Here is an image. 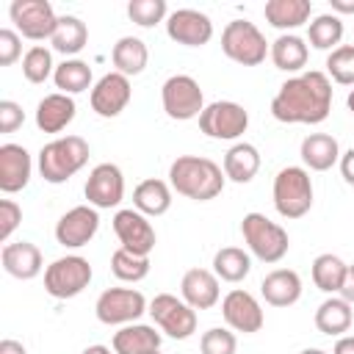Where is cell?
Instances as JSON below:
<instances>
[{
  "label": "cell",
  "instance_id": "cell-32",
  "mask_svg": "<svg viewBox=\"0 0 354 354\" xmlns=\"http://www.w3.org/2000/svg\"><path fill=\"white\" fill-rule=\"evenodd\" d=\"M88 41V28L83 19L72 17V14H64L58 17V25H55V33L50 36V44L55 53L61 55H77Z\"/></svg>",
  "mask_w": 354,
  "mask_h": 354
},
{
  "label": "cell",
  "instance_id": "cell-15",
  "mask_svg": "<svg viewBox=\"0 0 354 354\" xmlns=\"http://www.w3.org/2000/svg\"><path fill=\"white\" fill-rule=\"evenodd\" d=\"M221 318L227 321V326L232 332H243V335H254L263 329V307L260 301L249 293V290H230L221 299Z\"/></svg>",
  "mask_w": 354,
  "mask_h": 354
},
{
  "label": "cell",
  "instance_id": "cell-43",
  "mask_svg": "<svg viewBox=\"0 0 354 354\" xmlns=\"http://www.w3.org/2000/svg\"><path fill=\"white\" fill-rule=\"evenodd\" d=\"M22 55V39L17 30L3 28L0 30V66H11Z\"/></svg>",
  "mask_w": 354,
  "mask_h": 354
},
{
  "label": "cell",
  "instance_id": "cell-52",
  "mask_svg": "<svg viewBox=\"0 0 354 354\" xmlns=\"http://www.w3.org/2000/svg\"><path fill=\"white\" fill-rule=\"evenodd\" d=\"M299 354H326L324 348H304V351H299Z\"/></svg>",
  "mask_w": 354,
  "mask_h": 354
},
{
  "label": "cell",
  "instance_id": "cell-48",
  "mask_svg": "<svg viewBox=\"0 0 354 354\" xmlns=\"http://www.w3.org/2000/svg\"><path fill=\"white\" fill-rule=\"evenodd\" d=\"M0 354H28V351H25V346L19 340L6 337V340H0Z\"/></svg>",
  "mask_w": 354,
  "mask_h": 354
},
{
  "label": "cell",
  "instance_id": "cell-12",
  "mask_svg": "<svg viewBox=\"0 0 354 354\" xmlns=\"http://www.w3.org/2000/svg\"><path fill=\"white\" fill-rule=\"evenodd\" d=\"M8 17L17 25V30L30 41L50 39L58 25V17L47 0H14Z\"/></svg>",
  "mask_w": 354,
  "mask_h": 354
},
{
  "label": "cell",
  "instance_id": "cell-37",
  "mask_svg": "<svg viewBox=\"0 0 354 354\" xmlns=\"http://www.w3.org/2000/svg\"><path fill=\"white\" fill-rule=\"evenodd\" d=\"M111 271H113V277L122 279V282H141V279L149 274V257L133 254V252H127V249L119 246V249L111 254Z\"/></svg>",
  "mask_w": 354,
  "mask_h": 354
},
{
  "label": "cell",
  "instance_id": "cell-44",
  "mask_svg": "<svg viewBox=\"0 0 354 354\" xmlns=\"http://www.w3.org/2000/svg\"><path fill=\"white\" fill-rule=\"evenodd\" d=\"M22 122H25L22 105H17L14 100H0V133H14L17 127H22Z\"/></svg>",
  "mask_w": 354,
  "mask_h": 354
},
{
  "label": "cell",
  "instance_id": "cell-3",
  "mask_svg": "<svg viewBox=\"0 0 354 354\" xmlns=\"http://www.w3.org/2000/svg\"><path fill=\"white\" fill-rule=\"evenodd\" d=\"M88 141L80 136H61L39 149V174L44 183L61 185L88 163Z\"/></svg>",
  "mask_w": 354,
  "mask_h": 354
},
{
  "label": "cell",
  "instance_id": "cell-17",
  "mask_svg": "<svg viewBox=\"0 0 354 354\" xmlns=\"http://www.w3.org/2000/svg\"><path fill=\"white\" fill-rule=\"evenodd\" d=\"M100 230V213L91 205H77L66 210L58 224H55V241L66 249H80L86 246Z\"/></svg>",
  "mask_w": 354,
  "mask_h": 354
},
{
  "label": "cell",
  "instance_id": "cell-34",
  "mask_svg": "<svg viewBox=\"0 0 354 354\" xmlns=\"http://www.w3.org/2000/svg\"><path fill=\"white\" fill-rule=\"evenodd\" d=\"M252 271V257L238 246H224L213 254V274L224 282H243Z\"/></svg>",
  "mask_w": 354,
  "mask_h": 354
},
{
  "label": "cell",
  "instance_id": "cell-18",
  "mask_svg": "<svg viewBox=\"0 0 354 354\" xmlns=\"http://www.w3.org/2000/svg\"><path fill=\"white\" fill-rule=\"evenodd\" d=\"M130 97H133L130 77H124V75H119V72H108V75H102V77L94 83L88 100H91V111H94L97 116L113 119V116H119V113L127 108Z\"/></svg>",
  "mask_w": 354,
  "mask_h": 354
},
{
  "label": "cell",
  "instance_id": "cell-11",
  "mask_svg": "<svg viewBox=\"0 0 354 354\" xmlns=\"http://www.w3.org/2000/svg\"><path fill=\"white\" fill-rule=\"evenodd\" d=\"M147 313L152 315L155 326L160 332H166L169 337H174V340H185L196 332V310L188 307L183 299H177L171 293H158L149 301Z\"/></svg>",
  "mask_w": 354,
  "mask_h": 354
},
{
  "label": "cell",
  "instance_id": "cell-40",
  "mask_svg": "<svg viewBox=\"0 0 354 354\" xmlns=\"http://www.w3.org/2000/svg\"><path fill=\"white\" fill-rule=\"evenodd\" d=\"M166 0H130L127 3V17L141 25V28H155L158 22L166 19Z\"/></svg>",
  "mask_w": 354,
  "mask_h": 354
},
{
  "label": "cell",
  "instance_id": "cell-13",
  "mask_svg": "<svg viewBox=\"0 0 354 354\" xmlns=\"http://www.w3.org/2000/svg\"><path fill=\"white\" fill-rule=\"evenodd\" d=\"M86 199L91 207L97 210H111L124 199V174L116 163H97L88 171L86 188H83Z\"/></svg>",
  "mask_w": 354,
  "mask_h": 354
},
{
  "label": "cell",
  "instance_id": "cell-5",
  "mask_svg": "<svg viewBox=\"0 0 354 354\" xmlns=\"http://www.w3.org/2000/svg\"><path fill=\"white\" fill-rule=\"evenodd\" d=\"M241 235L260 263H279L290 249L288 232L263 213H246L241 218Z\"/></svg>",
  "mask_w": 354,
  "mask_h": 354
},
{
  "label": "cell",
  "instance_id": "cell-50",
  "mask_svg": "<svg viewBox=\"0 0 354 354\" xmlns=\"http://www.w3.org/2000/svg\"><path fill=\"white\" fill-rule=\"evenodd\" d=\"M83 354H116L113 348H108V346H88V348H83Z\"/></svg>",
  "mask_w": 354,
  "mask_h": 354
},
{
  "label": "cell",
  "instance_id": "cell-46",
  "mask_svg": "<svg viewBox=\"0 0 354 354\" xmlns=\"http://www.w3.org/2000/svg\"><path fill=\"white\" fill-rule=\"evenodd\" d=\"M340 296L354 307V266H348L346 271V279H343V288H340Z\"/></svg>",
  "mask_w": 354,
  "mask_h": 354
},
{
  "label": "cell",
  "instance_id": "cell-29",
  "mask_svg": "<svg viewBox=\"0 0 354 354\" xmlns=\"http://www.w3.org/2000/svg\"><path fill=\"white\" fill-rule=\"evenodd\" d=\"M111 61H113L119 75L133 77V75H141L147 69L149 50H147V44L138 36H122L113 44V50H111Z\"/></svg>",
  "mask_w": 354,
  "mask_h": 354
},
{
  "label": "cell",
  "instance_id": "cell-1",
  "mask_svg": "<svg viewBox=\"0 0 354 354\" xmlns=\"http://www.w3.org/2000/svg\"><path fill=\"white\" fill-rule=\"evenodd\" d=\"M332 111V80L310 69L288 77L271 100V116L285 124H321Z\"/></svg>",
  "mask_w": 354,
  "mask_h": 354
},
{
  "label": "cell",
  "instance_id": "cell-14",
  "mask_svg": "<svg viewBox=\"0 0 354 354\" xmlns=\"http://www.w3.org/2000/svg\"><path fill=\"white\" fill-rule=\"evenodd\" d=\"M113 232H116L122 249H127L133 254H144V257H149V252L155 249V241H158L155 227L136 207L116 210V216H113Z\"/></svg>",
  "mask_w": 354,
  "mask_h": 354
},
{
  "label": "cell",
  "instance_id": "cell-19",
  "mask_svg": "<svg viewBox=\"0 0 354 354\" xmlns=\"http://www.w3.org/2000/svg\"><path fill=\"white\" fill-rule=\"evenodd\" d=\"M33 171L30 152L22 144H3L0 147V191L17 194L28 185Z\"/></svg>",
  "mask_w": 354,
  "mask_h": 354
},
{
  "label": "cell",
  "instance_id": "cell-31",
  "mask_svg": "<svg viewBox=\"0 0 354 354\" xmlns=\"http://www.w3.org/2000/svg\"><path fill=\"white\" fill-rule=\"evenodd\" d=\"M133 207L144 216H163L169 207H171V188L169 183L158 180V177H149V180H141L133 191Z\"/></svg>",
  "mask_w": 354,
  "mask_h": 354
},
{
  "label": "cell",
  "instance_id": "cell-8",
  "mask_svg": "<svg viewBox=\"0 0 354 354\" xmlns=\"http://www.w3.org/2000/svg\"><path fill=\"white\" fill-rule=\"evenodd\" d=\"M147 310H149L147 307V299L136 288H108V290L100 293V299L94 304L97 321L105 324V326H127V324H136Z\"/></svg>",
  "mask_w": 354,
  "mask_h": 354
},
{
  "label": "cell",
  "instance_id": "cell-36",
  "mask_svg": "<svg viewBox=\"0 0 354 354\" xmlns=\"http://www.w3.org/2000/svg\"><path fill=\"white\" fill-rule=\"evenodd\" d=\"M343 39V19L337 14H318L307 28V41L315 50H337Z\"/></svg>",
  "mask_w": 354,
  "mask_h": 354
},
{
  "label": "cell",
  "instance_id": "cell-16",
  "mask_svg": "<svg viewBox=\"0 0 354 354\" xmlns=\"http://www.w3.org/2000/svg\"><path fill=\"white\" fill-rule=\"evenodd\" d=\"M166 33L171 41L185 47H205L213 39V22L196 8H177L166 17Z\"/></svg>",
  "mask_w": 354,
  "mask_h": 354
},
{
  "label": "cell",
  "instance_id": "cell-2",
  "mask_svg": "<svg viewBox=\"0 0 354 354\" xmlns=\"http://www.w3.org/2000/svg\"><path fill=\"white\" fill-rule=\"evenodd\" d=\"M224 169L202 155H180L169 166V185L194 202H210L224 191Z\"/></svg>",
  "mask_w": 354,
  "mask_h": 354
},
{
  "label": "cell",
  "instance_id": "cell-25",
  "mask_svg": "<svg viewBox=\"0 0 354 354\" xmlns=\"http://www.w3.org/2000/svg\"><path fill=\"white\" fill-rule=\"evenodd\" d=\"M313 14L310 0H268L263 8V17L277 30H296L301 28Z\"/></svg>",
  "mask_w": 354,
  "mask_h": 354
},
{
  "label": "cell",
  "instance_id": "cell-53",
  "mask_svg": "<svg viewBox=\"0 0 354 354\" xmlns=\"http://www.w3.org/2000/svg\"><path fill=\"white\" fill-rule=\"evenodd\" d=\"M152 354H160V348H158V351H152Z\"/></svg>",
  "mask_w": 354,
  "mask_h": 354
},
{
  "label": "cell",
  "instance_id": "cell-30",
  "mask_svg": "<svg viewBox=\"0 0 354 354\" xmlns=\"http://www.w3.org/2000/svg\"><path fill=\"white\" fill-rule=\"evenodd\" d=\"M268 55H271V61H274L277 69H282V72H301L304 64H307L310 50H307V41H304L301 36H296V33H282V36H277V39L271 41Z\"/></svg>",
  "mask_w": 354,
  "mask_h": 354
},
{
  "label": "cell",
  "instance_id": "cell-24",
  "mask_svg": "<svg viewBox=\"0 0 354 354\" xmlns=\"http://www.w3.org/2000/svg\"><path fill=\"white\" fill-rule=\"evenodd\" d=\"M160 332L149 324H127L119 332H113L111 348L116 354H152L160 348Z\"/></svg>",
  "mask_w": 354,
  "mask_h": 354
},
{
  "label": "cell",
  "instance_id": "cell-38",
  "mask_svg": "<svg viewBox=\"0 0 354 354\" xmlns=\"http://www.w3.org/2000/svg\"><path fill=\"white\" fill-rule=\"evenodd\" d=\"M22 75L28 83H44L50 75H55V64H53V53L41 44H33L25 55H22Z\"/></svg>",
  "mask_w": 354,
  "mask_h": 354
},
{
  "label": "cell",
  "instance_id": "cell-7",
  "mask_svg": "<svg viewBox=\"0 0 354 354\" xmlns=\"http://www.w3.org/2000/svg\"><path fill=\"white\" fill-rule=\"evenodd\" d=\"M91 263L80 254H66L44 268V290L53 299H75L91 282Z\"/></svg>",
  "mask_w": 354,
  "mask_h": 354
},
{
  "label": "cell",
  "instance_id": "cell-26",
  "mask_svg": "<svg viewBox=\"0 0 354 354\" xmlns=\"http://www.w3.org/2000/svg\"><path fill=\"white\" fill-rule=\"evenodd\" d=\"M351 321H354V310L343 296H329L315 310V329L321 335H329V337L332 335L343 337V332L351 329Z\"/></svg>",
  "mask_w": 354,
  "mask_h": 354
},
{
  "label": "cell",
  "instance_id": "cell-45",
  "mask_svg": "<svg viewBox=\"0 0 354 354\" xmlns=\"http://www.w3.org/2000/svg\"><path fill=\"white\" fill-rule=\"evenodd\" d=\"M340 174H343V180L348 183V185H354V147L351 149H346L343 155H340Z\"/></svg>",
  "mask_w": 354,
  "mask_h": 354
},
{
  "label": "cell",
  "instance_id": "cell-47",
  "mask_svg": "<svg viewBox=\"0 0 354 354\" xmlns=\"http://www.w3.org/2000/svg\"><path fill=\"white\" fill-rule=\"evenodd\" d=\"M332 354H354V335H343V337H337Z\"/></svg>",
  "mask_w": 354,
  "mask_h": 354
},
{
  "label": "cell",
  "instance_id": "cell-42",
  "mask_svg": "<svg viewBox=\"0 0 354 354\" xmlns=\"http://www.w3.org/2000/svg\"><path fill=\"white\" fill-rule=\"evenodd\" d=\"M22 221V207L14 199H0V241H8Z\"/></svg>",
  "mask_w": 354,
  "mask_h": 354
},
{
  "label": "cell",
  "instance_id": "cell-10",
  "mask_svg": "<svg viewBox=\"0 0 354 354\" xmlns=\"http://www.w3.org/2000/svg\"><path fill=\"white\" fill-rule=\"evenodd\" d=\"M160 102L169 119L188 122L205 111V94L191 75H171L160 86Z\"/></svg>",
  "mask_w": 354,
  "mask_h": 354
},
{
  "label": "cell",
  "instance_id": "cell-6",
  "mask_svg": "<svg viewBox=\"0 0 354 354\" xmlns=\"http://www.w3.org/2000/svg\"><path fill=\"white\" fill-rule=\"evenodd\" d=\"M221 50L230 61H235L241 66H257L266 61L271 44L266 41V36L260 33V28L254 22L232 19L221 30Z\"/></svg>",
  "mask_w": 354,
  "mask_h": 354
},
{
  "label": "cell",
  "instance_id": "cell-9",
  "mask_svg": "<svg viewBox=\"0 0 354 354\" xmlns=\"http://www.w3.org/2000/svg\"><path fill=\"white\" fill-rule=\"evenodd\" d=\"M249 127V111L232 100H216L199 113V130L216 141H235Z\"/></svg>",
  "mask_w": 354,
  "mask_h": 354
},
{
  "label": "cell",
  "instance_id": "cell-21",
  "mask_svg": "<svg viewBox=\"0 0 354 354\" xmlns=\"http://www.w3.org/2000/svg\"><path fill=\"white\" fill-rule=\"evenodd\" d=\"M260 293L271 307H290L301 299V277L293 268H274L263 277Z\"/></svg>",
  "mask_w": 354,
  "mask_h": 354
},
{
  "label": "cell",
  "instance_id": "cell-39",
  "mask_svg": "<svg viewBox=\"0 0 354 354\" xmlns=\"http://www.w3.org/2000/svg\"><path fill=\"white\" fill-rule=\"evenodd\" d=\"M326 75L340 86H354V44H340L326 55Z\"/></svg>",
  "mask_w": 354,
  "mask_h": 354
},
{
  "label": "cell",
  "instance_id": "cell-4",
  "mask_svg": "<svg viewBox=\"0 0 354 354\" xmlns=\"http://www.w3.org/2000/svg\"><path fill=\"white\" fill-rule=\"evenodd\" d=\"M274 207L282 218H301L313 207V180L304 166H285L274 177Z\"/></svg>",
  "mask_w": 354,
  "mask_h": 354
},
{
  "label": "cell",
  "instance_id": "cell-27",
  "mask_svg": "<svg viewBox=\"0 0 354 354\" xmlns=\"http://www.w3.org/2000/svg\"><path fill=\"white\" fill-rule=\"evenodd\" d=\"M260 171V152L254 144L238 141L224 152V174L232 183H252L254 174Z\"/></svg>",
  "mask_w": 354,
  "mask_h": 354
},
{
  "label": "cell",
  "instance_id": "cell-33",
  "mask_svg": "<svg viewBox=\"0 0 354 354\" xmlns=\"http://www.w3.org/2000/svg\"><path fill=\"white\" fill-rule=\"evenodd\" d=\"M53 83L61 94H80L86 88H94L91 86V66L80 58H64L58 66H55V75H53Z\"/></svg>",
  "mask_w": 354,
  "mask_h": 354
},
{
  "label": "cell",
  "instance_id": "cell-28",
  "mask_svg": "<svg viewBox=\"0 0 354 354\" xmlns=\"http://www.w3.org/2000/svg\"><path fill=\"white\" fill-rule=\"evenodd\" d=\"M301 160L313 171H326L340 160V147L337 138L329 133H310L301 141Z\"/></svg>",
  "mask_w": 354,
  "mask_h": 354
},
{
  "label": "cell",
  "instance_id": "cell-20",
  "mask_svg": "<svg viewBox=\"0 0 354 354\" xmlns=\"http://www.w3.org/2000/svg\"><path fill=\"white\" fill-rule=\"evenodd\" d=\"M180 293H183V301L188 307H194V310H210L221 299L218 277L213 271H207V268H188L183 274Z\"/></svg>",
  "mask_w": 354,
  "mask_h": 354
},
{
  "label": "cell",
  "instance_id": "cell-49",
  "mask_svg": "<svg viewBox=\"0 0 354 354\" xmlns=\"http://www.w3.org/2000/svg\"><path fill=\"white\" fill-rule=\"evenodd\" d=\"M332 6V14H354V0H329Z\"/></svg>",
  "mask_w": 354,
  "mask_h": 354
},
{
  "label": "cell",
  "instance_id": "cell-41",
  "mask_svg": "<svg viewBox=\"0 0 354 354\" xmlns=\"http://www.w3.org/2000/svg\"><path fill=\"white\" fill-rule=\"evenodd\" d=\"M235 348H238V340H235V335H232L230 329H224V326L207 329V332L202 335V340H199V351H202V354H235Z\"/></svg>",
  "mask_w": 354,
  "mask_h": 354
},
{
  "label": "cell",
  "instance_id": "cell-22",
  "mask_svg": "<svg viewBox=\"0 0 354 354\" xmlns=\"http://www.w3.org/2000/svg\"><path fill=\"white\" fill-rule=\"evenodd\" d=\"M75 113H77V105L69 94H61V91L47 94L36 105V127L41 133H61L64 127L72 124Z\"/></svg>",
  "mask_w": 354,
  "mask_h": 354
},
{
  "label": "cell",
  "instance_id": "cell-51",
  "mask_svg": "<svg viewBox=\"0 0 354 354\" xmlns=\"http://www.w3.org/2000/svg\"><path fill=\"white\" fill-rule=\"evenodd\" d=\"M346 105H348V111H351V113H354V88H351V91H348V97H346Z\"/></svg>",
  "mask_w": 354,
  "mask_h": 354
},
{
  "label": "cell",
  "instance_id": "cell-35",
  "mask_svg": "<svg viewBox=\"0 0 354 354\" xmlns=\"http://www.w3.org/2000/svg\"><path fill=\"white\" fill-rule=\"evenodd\" d=\"M346 271H348V266H346L337 254H332V252L318 254V257L313 260V282H315V288L324 290V293H332V296L340 293L343 279H346Z\"/></svg>",
  "mask_w": 354,
  "mask_h": 354
},
{
  "label": "cell",
  "instance_id": "cell-23",
  "mask_svg": "<svg viewBox=\"0 0 354 354\" xmlns=\"http://www.w3.org/2000/svg\"><path fill=\"white\" fill-rule=\"evenodd\" d=\"M0 263H3L6 274H11L14 279H33L41 274V252L30 241L6 243L0 252Z\"/></svg>",
  "mask_w": 354,
  "mask_h": 354
}]
</instances>
